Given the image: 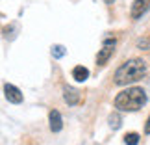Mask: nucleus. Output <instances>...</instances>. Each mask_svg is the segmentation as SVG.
<instances>
[{"label": "nucleus", "instance_id": "f257e3e1", "mask_svg": "<svg viewBox=\"0 0 150 145\" xmlns=\"http://www.w3.org/2000/svg\"><path fill=\"white\" fill-rule=\"evenodd\" d=\"M146 74V61L141 58H132V60L124 61L113 74V80L117 86H128L139 80Z\"/></svg>", "mask_w": 150, "mask_h": 145}, {"label": "nucleus", "instance_id": "f03ea898", "mask_svg": "<svg viewBox=\"0 0 150 145\" xmlns=\"http://www.w3.org/2000/svg\"><path fill=\"white\" fill-rule=\"evenodd\" d=\"M146 104V91L143 88H126L115 97V108L119 112H137Z\"/></svg>", "mask_w": 150, "mask_h": 145}, {"label": "nucleus", "instance_id": "7ed1b4c3", "mask_svg": "<svg viewBox=\"0 0 150 145\" xmlns=\"http://www.w3.org/2000/svg\"><path fill=\"white\" fill-rule=\"evenodd\" d=\"M115 45H117V39L115 37H106L104 39V45H102V49L98 52V56H96V65H104V63L111 58L113 50H115Z\"/></svg>", "mask_w": 150, "mask_h": 145}, {"label": "nucleus", "instance_id": "20e7f679", "mask_svg": "<svg viewBox=\"0 0 150 145\" xmlns=\"http://www.w3.org/2000/svg\"><path fill=\"white\" fill-rule=\"evenodd\" d=\"M148 8H150V0H134L132 9H130L132 19H141V17L148 11Z\"/></svg>", "mask_w": 150, "mask_h": 145}, {"label": "nucleus", "instance_id": "39448f33", "mask_svg": "<svg viewBox=\"0 0 150 145\" xmlns=\"http://www.w3.org/2000/svg\"><path fill=\"white\" fill-rule=\"evenodd\" d=\"M4 93H6V99H8L9 102H13V104H21L22 102L21 89L17 88V86H13V84H6L4 86Z\"/></svg>", "mask_w": 150, "mask_h": 145}, {"label": "nucleus", "instance_id": "423d86ee", "mask_svg": "<svg viewBox=\"0 0 150 145\" xmlns=\"http://www.w3.org/2000/svg\"><path fill=\"white\" fill-rule=\"evenodd\" d=\"M63 99H65V102L69 106H76L80 102V93L71 86H63Z\"/></svg>", "mask_w": 150, "mask_h": 145}, {"label": "nucleus", "instance_id": "0eeeda50", "mask_svg": "<svg viewBox=\"0 0 150 145\" xmlns=\"http://www.w3.org/2000/svg\"><path fill=\"white\" fill-rule=\"evenodd\" d=\"M48 121H50V130L52 132H59L63 129V119H61V114L57 112V110H50Z\"/></svg>", "mask_w": 150, "mask_h": 145}, {"label": "nucleus", "instance_id": "6e6552de", "mask_svg": "<svg viewBox=\"0 0 150 145\" xmlns=\"http://www.w3.org/2000/svg\"><path fill=\"white\" fill-rule=\"evenodd\" d=\"M72 78L76 82H85L89 78V69H85L83 65H76L72 69Z\"/></svg>", "mask_w": 150, "mask_h": 145}, {"label": "nucleus", "instance_id": "1a4fd4ad", "mask_svg": "<svg viewBox=\"0 0 150 145\" xmlns=\"http://www.w3.org/2000/svg\"><path fill=\"white\" fill-rule=\"evenodd\" d=\"M108 121H109V126H111L113 130H119V129H120V125H122V119H120V115H119L117 112H113L111 115H109Z\"/></svg>", "mask_w": 150, "mask_h": 145}, {"label": "nucleus", "instance_id": "9d476101", "mask_svg": "<svg viewBox=\"0 0 150 145\" xmlns=\"http://www.w3.org/2000/svg\"><path fill=\"white\" fill-rule=\"evenodd\" d=\"M124 143H126V145H137V143H139V134H135V132L126 134V136H124Z\"/></svg>", "mask_w": 150, "mask_h": 145}, {"label": "nucleus", "instance_id": "9b49d317", "mask_svg": "<svg viewBox=\"0 0 150 145\" xmlns=\"http://www.w3.org/2000/svg\"><path fill=\"white\" fill-rule=\"evenodd\" d=\"M52 56H54V58H63V56H65V47H61V45H54V47H52Z\"/></svg>", "mask_w": 150, "mask_h": 145}, {"label": "nucleus", "instance_id": "f8f14e48", "mask_svg": "<svg viewBox=\"0 0 150 145\" xmlns=\"http://www.w3.org/2000/svg\"><path fill=\"white\" fill-rule=\"evenodd\" d=\"M137 47H139L141 50H143V47H150V39H145V41H143V39H141V41L137 43Z\"/></svg>", "mask_w": 150, "mask_h": 145}, {"label": "nucleus", "instance_id": "ddd939ff", "mask_svg": "<svg viewBox=\"0 0 150 145\" xmlns=\"http://www.w3.org/2000/svg\"><path fill=\"white\" fill-rule=\"evenodd\" d=\"M145 134H150V117L146 119V123H145Z\"/></svg>", "mask_w": 150, "mask_h": 145}, {"label": "nucleus", "instance_id": "4468645a", "mask_svg": "<svg viewBox=\"0 0 150 145\" xmlns=\"http://www.w3.org/2000/svg\"><path fill=\"white\" fill-rule=\"evenodd\" d=\"M104 2H106V4H113L115 0H104Z\"/></svg>", "mask_w": 150, "mask_h": 145}]
</instances>
